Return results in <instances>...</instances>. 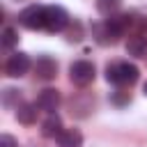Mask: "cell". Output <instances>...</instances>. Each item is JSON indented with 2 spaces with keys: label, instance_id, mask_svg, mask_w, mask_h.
<instances>
[{
  "label": "cell",
  "instance_id": "obj_1",
  "mask_svg": "<svg viewBox=\"0 0 147 147\" xmlns=\"http://www.w3.org/2000/svg\"><path fill=\"white\" fill-rule=\"evenodd\" d=\"M131 25V16L129 14H119V16H108L103 23L94 25V34L99 44H115Z\"/></svg>",
  "mask_w": 147,
  "mask_h": 147
},
{
  "label": "cell",
  "instance_id": "obj_2",
  "mask_svg": "<svg viewBox=\"0 0 147 147\" xmlns=\"http://www.w3.org/2000/svg\"><path fill=\"white\" fill-rule=\"evenodd\" d=\"M140 71L136 64L131 62H113L106 67V80L117 85V87H124V85H133L138 80Z\"/></svg>",
  "mask_w": 147,
  "mask_h": 147
},
{
  "label": "cell",
  "instance_id": "obj_3",
  "mask_svg": "<svg viewBox=\"0 0 147 147\" xmlns=\"http://www.w3.org/2000/svg\"><path fill=\"white\" fill-rule=\"evenodd\" d=\"M69 25V14L60 5H44V18H41V30L44 32H62Z\"/></svg>",
  "mask_w": 147,
  "mask_h": 147
},
{
  "label": "cell",
  "instance_id": "obj_4",
  "mask_svg": "<svg viewBox=\"0 0 147 147\" xmlns=\"http://www.w3.org/2000/svg\"><path fill=\"white\" fill-rule=\"evenodd\" d=\"M69 76H71V83L78 85V87H85L94 80V64L87 62V60H78L69 67Z\"/></svg>",
  "mask_w": 147,
  "mask_h": 147
},
{
  "label": "cell",
  "instance_id": "obj_5",
  "mask_svg": "<svg viewBox=\"0 0 147 147\" xmlns=\"http://www.w3.org/2000/svg\"><path fill=\"white\" fill-rule=\"evenodd\" d=\"M41 18H44V5H30L18 14V23L28 30H41Z\"/></svg>",
  "mask_w": 147,
  "mask_h": 147
},
{
  "label": "cell",
  "instance_id": "obj_6",
  "mask_svg": "<svg viewBox=\"0 0 147 147\" xmlns=\"http://www.w3.org/2000/svg\"><path fill=\"white\" fill-rule=\"evenodd\" d=\"M30 67H32V62H30V57L25 53H14V55H9V60L5 64V71L11 78H21V76H25L30 71Z\"/></svg>",
  "mask_w": 147,
  "mask_h": 147
},
{
  "label": "cell",
  "instance_id": "obj_7",
  "mask_svg": "<svg viewBox=\"0 0 147 147\" xmlns=\"http://www.w3.org/2000/svg\"><path fill=\"white\" fill-rule=\"evenodd\" d=\"M32 67H34V76L39 80H53L55 74H57V62L51 55H39Z\"/></svg>",
  "mask_w": 147,
  "mask_h": 147
},
{
  "label": "cell",
  "instance_id": "obj_8",
  "mask_svg": "<svg viewBox=\"0 0 147 147\" xmlns=\"http://www.w3.org/2000/svg\"><path fill=\"white\" fill-rule=\"evenodd\" d=\"M37 106H39L41 110H46L48 115H51V113H55V108L60 106V92H57V90H53V87L41 90V94L37 96Z\"/></svg>",
  "mask_w": 147,
  "mask_h": 147
},
{
  "label": "cell",
  "instance_id": "obj_9",
  "mask_svg": "<svg viewBox=\"0 0 147 147\" xmlns=\"http://www.w3.org/2000/svg\"><path fill=\"white\" fill-rule=\"evenodd\" d=\"M62 131H64V129H62V119H60L55 113H51V115L44 119V124H41V136H44V138H57Z\"/></svg>",
  "mask_w": 147,
  "mask_h": 147
},
{
  "label": "cell",
  "instance_id": "obj_10",
  "mask_svg": "<svg viewBox=\"0 0 147 147\" xmlns=\"http://www.w3.org/2000/svg\"><path fill=\"white\" fill-rule=\"evenodd\" d=\"M55 140H57V147H83V136L78 129H64Z\"/></svg>",
  "mask_w": 147,
  "mask_h": 147
},
{
  "label": "cell",
  "instance_id": "obj_11",
  "mask_svg": "<svg viewBox=\"0 0 147 147\" xmlns=\"http://www.w3.org/2000/svg\"><path fill=\"white\" fill-rule=\"evenodd\" d=\"M37 108H39L37 103H21L16 108V119L21 124H34L37 122V113H39Z\"/></svg>",
  "mask_w": 147,
  "mask_h": 147
},
{
  "label": "cell",
  "instance_id": "obj_12",
  "mask_svg": "<svg viewBox=\"0 0 147 147\" xmlns=\"http://www.w3.org/2000/svg\"><path fill=\"white\" fill-rule=\"evenodd\" d=\"M126 51H129V55H136V57H145L147 55V44L136 34V37H131L129 39V44H126Z\"/></svg>",
  "mask_w": 147,
  "mask_h": 147
},
{
  "label": "cell",
  "instance_id": "obj_13",
  "mask_svg": "<svg viewBox=\"0 0 147 147\" xmlns=\"http://www.w3.org/2000/svg\"><path fill=\"white\" fill-rule=\"evenodd\" d=\"M119 5H122V0H96V9L103 16H115V11L119 9Z\"/></svg>",
  "mask_w": 147,
  "mask_h": 147
},
{
  "label": "cell",
  "instance_id": "obj_14",
  "mask_svg": "<svg viewBox=\"0 0 147 147\" xmlns=\"http://www.w3.org/2000/svg\"><path fill=\"white\" fill-rule=\"evenodd\" d=\"M16 44H18L16 30H14V28H5V32H2V46H5V48H11V46H16Z\"/></svg>",
  "mask_w": 147,
  "mask_h": 147
},
{
  "label": "cell",
  "instance_id": "obj_15",
  "mask_svg": "<svg viewBox=\"0 0 147 147\" xmlns=\"http://www.w3.org/2000/svg\"><path fill=\"white\" fill-rule=\"evenodd\" d=\"M14 99H21V96H18V90L7 87V90H5V94H2V103H5L7 108H11V106H14Z\"/></svg>",
  "mask_w": 147,
  "mask_h": 147
},
{
  "label": "cell",
  "instance_id": "obj_16",
  "mask_svg": "<svg viewBox=\"0 0 147 147\" xmlns=\"http://www.w3.org/2000/svg\"><path fill=\"white\" fill-rule=\"evenodd\" d=\"M0 147H18V145H16V140L11 136L5 133V136H0Z\"/></svg>",
  "mask_w": 147,
  "mask_h": 147
},
{
  "label": "cell",
  "instance_id": "obj_17",
  "mask_svg": "<svg viewBox=\"0 0 147 147\" xmlns=\"http://www.w3.org/2000/svg\"><path fill=\"white\" fill-rule=\"evenodd\" d=\"M131 96H129V92H124V90H117V94L113 96V101L115 103H124V101H129Z\"/></svg>",
  "mask_w": 147,
  "mask_h": 147
},
{
  "label": "cell",
  "instance_id": "obj_18",
  "mask_svg": "<svg viewBox=\"0 0 147 147\" xmlns=\"http://www.w3.org/2000/svg\"><path fill=\"white\" fill-rule=\"evenodd\" d=\"M138 37H140V39L147 44V21H145V23H142V28L138 30Z\"/></svg>",
  "mask_w": 147,
  "mask_h": 147
},
{
  "label": "cell",
  "instance_id": "obj_19",
  "mask_svg": "<svg viewBox=\"0 0 147 147\" xmlns=\"http://www.w3.org/2000/svg\"><path fill=\"white\" fill-rule=\"evenodd\" d=\"M142 92H145V96H147V83H145V87H142Z\"/></svg>",
  "mask_w": 147,
  "mask_h": 147
}]
</instances>
